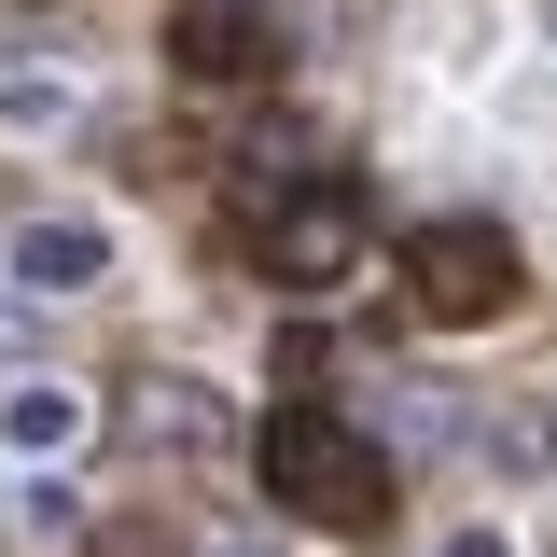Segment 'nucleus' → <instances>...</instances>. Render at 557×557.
Wrapping results in <instances>:
<instances>
[{
  "instance_id": "obj_1",
  "label": "nucleus",
  "mask_w": 557,
  "mask_h": 557,
  "mask_svg": "<svg viewBox=\"0 0 557 557\" xmlns=\"http://www.w3.org/2000/svg\"><path fill=\"white\" fill-rule=\"evenodd\" d=\"M0 278H14L28 307H70V293H98V278H112V223H98V209H42V223H14Z\"/></svg>"
},
{
  "instance_id": "obj_2",
  "label": "nucleus",
  "mask_w": 557,
  "mask_h": 557,
  "mask_svg": "<svg viewBox=\"0 0 557 557\" xmlns=\"http://www.w3.org/2000/svg\"><path fill=\"white\" fill-rule=\"evenodd\" d=\"M84 432H98V391H84V376H57V362H42V376H0V460H14V474L70 460Z\"/></svg>"
},
{
  "instance_id": "obj_3",
  "label": "nucleus",
  "mask_w": 557,
  "mask_h": 557,
  "mask_svg": "<svg viewBox=\"0 0 557 557\" xmlns=\"http://www.w3.org/2000/svg\"><path fill=\"white\" fill-rule=\"evenodd\" d=\"M487 474H502V487H544L557 474V391H502V418H487Z\"/></svg>"
},
{
  "instance_id": "obj_4",
  "label": "nucleus",
  "mask_w": 557,
  "mask_h": 557,
  "mask_svg": "<svg viewBox=\"0 0 557 557\" xmlns=\"http://www.w3.org/2000/svg\"><path fill=\"white\" fill-rule=\"evenodd\" d=\"M14 516H28V544H70V530H84V487H70V460H42V474L14 487Z\"/></svg>"
},
{
  "instance_id": "obj_5",
  "label": "nucleus",
  "mask_w": 557,
  "mask_h": 557,
  "mask_svg": "<svg viewBox=\"0 0 557 557\" xmlns=\"http://www.w3.org/2000/svg\"><path fill=\"white\" fill-rule=\"evenodd\" d=\"M376 432H391V446H446V376H391Z\"/></svg>"
},
{
  "instance_id": "obj_6",
  "label": "nucleus",
  "mask_w": 557,
  "mask_h": 557,
  "mask_svg": "<svg viewBox=\"0 0 557 557\" xmlns=\"http://www.w3.org/2000/svg\"><path fill=\"white\" fill-rule=\"evenodd\" d=\"M70 112H84V98H70V70H57V84H0V139H57Z\"/></svg>"
},
{
  "instance_id": "obj_7",
  "label": "nucleus",
  "mask_w": 557,
  "mask_h": 557,
  "mask_svg": "<svg viewBox=\"0 0 557 557\" xmlns=\"http://www.w3.org/2000/svg\"><path fill=\"white\" fill-rule=\"evenodd\" d=\"M153 446H223V405H209L196 376H182V391H153Z\"/></svg>"
},
{
  "instance_id": "obj_8",
  "label": "nucleus",
  "mask_w": 557,
  "mask_h": 557,
  "mask_svg": "<svg viewBox=\"0 0 557 557\" xmlns=\"http://www.w3.org/2000/svg\"><path fill=\"white\" fill-rule=\"evenodd\" d=\"M418 557H530V544H516V516H460V530H432Z\"/></svg>"
},
{
  "instance_id": "obj_9",
  "label": "nucleus",
  "mask_w": 557,
  "mask_h": 557,
  "mask_svg": "<svg viewBox=\"0 0 557 557\" xmlns=\"http://www.w3.org/2000/svg\"><path fill=\"white\" fill-rule=\"evenodd\" d=\"M209 557H265V544H209Z\"/></svg>"
}]
</instances>
